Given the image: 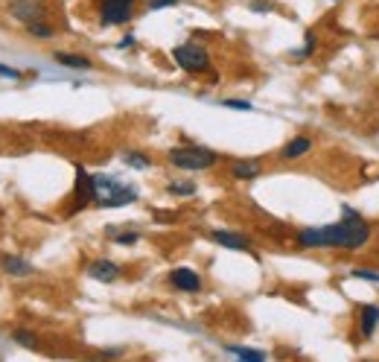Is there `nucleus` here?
Here are the masks:
<instances>
[{
	"instance_id": "obj_21",
	"label": "nucleus",
	"mask_w": 379,
	"mask_h": 362,
	"mask_svg": "<svg viewBox=\"0 0 379 362\" xmlns=\"http://www.w3.org/2000/svg\"><path fill=\"white\" fill-rule=\"evenodd\" d=\"M15 342H18V345H24V348H38V339L32 336V333H27V330H15Z\"/></svg>"
},
{
	"instance_id": "obj_14",
	"label": "nucleus",
	"mask_w": 379,
	"mask_h": 362,
	"mask_svg": "<svg viewBox=\"0 0 379 362\" xmlns=\"http://www.w3.org/2000/svg\"><path fill=\"white\" fill-rule=\"evenodd\" d=\"M0 266H4V272H9V275H32V266L27 263L24 257H18V254H4L0 257Z\"/></svg>"
},
{
	"instance_id": "obj_6",
	"label": "nucleus",
	"mask_w": 379,
	"mask_h": 362,
	"mask_svg": "<svg viewBox=\"0 0 379 362\" xmlns=\"http://www.w3.org/2000/svg\"><path fill=\"white\" fill-rule=\"evenodd\" d=\"M9 12H12L21 24L47 21V6H44V0H9Z\"/></svg>"
},
{
	"instance_id": "obj_19",
	"label": "nucleus",
	"mask_w": 379,
	"mask_h": 362,
	"mask_svg": "<svg viewBox=\"0 0 379 362\" xmlns=\"http://www.w3.org/2000/svg\"><path fill=\"white\" fill-rule=\"evenodd\" d=\"M27 32L35 35V38H53L56 35V27H50L47 21H35V24H27Z\"/></svg>"
},
{
	"instance_id": "obj_15",
	"label": "nucleus",
	"mask_w": 379,
	"mask_h": 362,
	"mask_svg": "<svg viewBox=\"0 0 379 362\" xmlns=\"http://www.w3.org/2000/svg\"><path fill=\"white\" fill-rule=\"evenodd\" d=\"M53 58L58 65H65V68H76V70H91L94 62L85 56H73V53H53Z\"/></svg>"
},
{
	"instance_id": "obj_16",
	"label": "nucleus",
	"mask_w": 379,
	"mask_h": 362,
	"mask_svg": "<svg viewBox=\"0 0 379 362\" xmlns=\"http://www.w3.org/2000/svg\"><path fill=\"white\" fill-rule=\"evenodd\" d=\"M228 351L236 362H266V351H257V348H228Z\"/></svg>"
},
{
	"instance_id": "obj_4",
	"label": "nucleus",
	"mask_w": 379,
	"mask_h": 362,
	"mask_svg": "<svg viewBox=\"0 0 379 362\" xmlns=\"http://www.w3.org/2000/svg\"><path fill=\"white\" fill-rule=\"evenodd\" d=\"M172 62L187 73H202V70H210V53L205 44L187 42V44L172 47Z\"/></svg>"
},
{
	"instance_id": "obj_23",
	"label": "nucleus",
	"mask_w": 379,
	"mask_h": 362,
	"mask_svg": "<svg viewBox=\"0 0 379 362\" xmlns=\"http://www.w3.org/2000/svg\"><path fill=\"white\" fill-rule=\"evenodd\" d=\"M350 275L359 277V280H371V284H379V272H373V269H353Z\"/></svg>"
},
{
	"instance_id": "obj_22",
	"label": "nucleus",
	"mask_w": 379,
	"mask_h": 362,
	"mask_svg": "<svg viewBox=\"0 0 379 362\" xmlns=\"http://www.w3.org/2000/svg\"><path fill=\"white\" fill-rule=\"evenodd\" d=\"M111 239H114L117 246H134L137 239H141V234H134V231H126V234H114Z\"/></svg>"
},
{
	"instance_id": "obj_18",
	"label": "nucleus",
	"mask_w": 379,
	"mask_h": 362,
	"mask_svg": "<svg viewBox=\"0 0 379 362\" xmlns=\"http://www.w3.org/2000/svg\"><path fill=\"white\" fill-rule=\"evenodd\" d=\"M123 161L129 167H134V170H146L149 164H152V158L149 155H143V152H126L123 155Z\"/></svg>"
},
{
	"instance_id": "obj_12",
	"label": "nucleus",
	"mask_w": 379,
	"mask_h": 362,
	"mask_svg": "<svg viewBox=\"0 0 379 362\" xmlns=\"http://www.w3.org/2000/svg\"><path fill=\"white\" fill-rule=\"evenodd\" d=\"M379 327V307L376 304H365L362 310H359V333H362L365 339H371Z\"/></svg>"
},
{
	"instance_id": "obj_27",
	"label": "nucleus",
	"mask_w": 379,
	"mask_h": 362,
	"mask_svg": "<svg viewBox=\"0 0 379 362\" xmlns=\"http://www.w3.org/2000/svg\"><path fill=\"white\" fill-rule=\"evenodd\" d=\"M251 9H254V12H269V9H271V4H254Z\"/></svg>"
},
{
	"instance_id": "obj_5",
	"label": "nucleus",
	"mask_w": 379,
	"mask_h": 362,
	"mask_svg": "<svg viewBox=\"0 0 379 362\" xmlns=\"http://www.w3.org/2000/svg\"><path fill=\"white\" fill-rule=\"evenodd\" d=\"M137 12V0H96V18L103 27H123Z\"/></svg>"
},
{
	"instance_id": "obj_7",
	"label": "nucleus",
	"mask_w": 379,
	"mask_h": 362,
	"mask_svg": "<svg viewBox=\"0 0 379 362\" xmlns=\"http://www.w3.org/2000/svg\"><path fill=\"white\" fill-rule=\"evenodd\" d=\"M94 202V175H88L82 167H76V190H73V208L70 213L82 211Z\"/></svg>"
},
{
	"instance_id": "obj_25",
	"label": "nucleus",
	"mask_w": 379,
	"mask_h": 362,
	"mask_svg": "<svg viewBox=\"0 0 379 362\" xmlns=\"http://www.w3.org/2000/svg\"><path fill=\"white\" fill-rule=\"evenodd\" d=\"M175 4H181V0H149V9H167Z\"/></svg>"
},
{
	"instance_id": "obj_17",
	"label": "nucleus",
	"mask_w": 379,
	"mask_h": 362,
	"mask_svg": "<svg viewBox=\"0 0 379 362\" xmlns=\"http://www.w3.org/2000/svg\"><path fill=\"white\" fill-rule=\"evenodd\" d=\"M315 50H318V35L315 32H307L304 35V47L297 50V53H292V58H309Z\"/></svg>"
},
{
	"instance_id": "obj_20",
	"label": "nucleus",
	"mask_w": 379,
	"mask_h": 362,
	"mask_svg": "<svg viewBox=\"0 0 379 362\" xmlns=\"http://www.w3.org/2000/svg\"><path fill=\"white\" fill-rule=\"evenodd\" d=\"M167 190L172 196H195V185H193V181H169Z\"/></svg>"
},
{
	"instance_id": "obj_26",
	"label": "nucleus",
	"mask_w": 379,
	"mask_h": 362,
	"mask_svg": "<svg viewBox=\"0 0 379 362\" xmlns=\"http://www.w3.org/2000/svg\"><path fill=\"white\" fill-rule=\"evenodd\" d=\"M0 76H4V79H21V70H15L9 65H0Z\"/></svg>"
},
{
	"instance_id": "obj_2",
	"label": "nucleus",
	"mask_w": 379,
	"mask_h": 362,
	"mask_svg": "<svg viewBox=\"0 0 379 362\" xmlns=\"http://www.w3.org/2000/svg\"><path fill=\"white\" fill-rule=\"evenodd\" d=\"M137 199V190L131 185H123L114 175H94V202L99 208H120Z\"/></svg>"
},
{
	"instance_id": "obj_3",
	"label": "nucleus",
	"mask_w": 379,
	"mask_h": 362,
	"mask_svg": "<svg viewBox=\"0 0 379 362\" xmlns=\"http://www.w3.org/2000/svg\"><path fill=\"white\" fill-rule=\"evenodd\" d=\"M169 164L178 167V170H187V173H202V170H210L219 155L213 149H205V146H175L169 149Z\"/></svg>"
},
{
	"instance_id": "obj_9",
	"label": "nucleus",
	"mask_w": 379,
	"mask_h": 362,
	"mask_svg": "<svg viewBox=\"0 0 379 362\" xmlns=\"http://www.w3.org/2000/svg\"><path fill=\"white\" fill-rule=\"evenodd\" d=\"M169 284L181 292H198L202 289V275L193 269H172L169 272Z\"/></svg>"
},
{
	"instance_id": "obj_24",
	"label": "nucleus",
	"mask_w": 379,
	"mask_h": 362,
	"mask_svg": "<svg viewBox=\"0 0 379 362\" xmlns=\"http://www.w3.org/2000/svg\"><path fill=\"white\" fill-rule=\"evenodd\" d=\"M225 106L236 111H251V103H245V99H225Z\"/></svg>"
},
{
	"instance_id": "obj_10",
	"label": "nucleus",
	"mask_w": 379,
	"mask_h": 362,
	"mask_svg": "<svg viewBox=\"0 0 379 362\" xmlns=\"http://www.w3.org/2000/svg\"><path fill=\"white\" fill-rule=\"evenodd\" d=\"M88 275H91L94 280H103V284H111V280H117V277H120V266H117V263H111V260H105V257H99V260H94V263L88 266Z\"/></svg>"
},
{
	"instance_id": "obj_8",
	"label": "nucleus",
	"mask_w": 379,
	"mask_h": 362,
	"mask_svg": "<svg viewBox=\"0 0 379 362\" xmlns=\"http://www.w3.org/2000/svg\"><path fill=\"white\" fill-rule=\"evenodd\" d=\"M210 239L216 246H222V249H233V251H251V239L245 234H239V231H228V228H216L210 231Z\"/></svg>"
},
{
	"instance_id": "obj_28",
	"label": "nucleus",
	"mask_w": 379,
	"mask_h": 362,
	"mask_svg": "<svg viewBox=\"0 0 379 362\" xmlns=\"http://www.w3.org/2000/svg\"><path fill=\"white\" fill-rule=\"evenodd\" d=\"M120 47H134V35H126L123 42H120Z\"/></svg>"
},
{
	"instance_id": "obj_11",
	"label": "nucleus",
	"mask_w": 379,
	"mask_h": 362,
	"mask_svg": "<svg viewBox=\"0 0 379 362\" xmlns=\"http://www.w3.org/2000/svg\"><path fill=\"white\" fill-rule=\"evenodd\" d=\"M307 152H312V137L297 135V137H292L289 144L281 149V158L283 161H297V158H304Z\"/></svg>"
},
{
	"instance_id": "obj_13",
	"label": "nucleus",
	"mask_w": 379,
	"mask_h": 362,
	"mask_svg": "<svg viewBox=\"0 0 379 362\" xmlns=\"http://www.w3.org/2000/svg\"><path fill=\"white\" fill-rule=\"evenodd\" d=\"M263 173V164L257 158H248V161H233L231 164V175L239 178V181H248V178H257Z\"/></svg>"
},
{
	"instance_id": "obj_1",
	"label": "nucleus",
	"mask_w": 379,
	"mask_h": 362,
	"mask_svg": "<svg viewBox=\"0 0 379 362\" xmlns=\"http://www.w3.org/2000/svg\"><path fill=\"white\" fill-rule=\"evenodd\" d=\"M373 228L365 223L353 208H342V219L321 228H304L295 234V243L301 249H342V251H356L371 243Z\"/></svg>"
}]
</instances>
